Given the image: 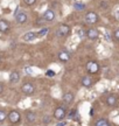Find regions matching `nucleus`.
<instances>
[{
  "label": "nucleus",
  "mask_w": 119,
  "mask_h": 126,
  "mask_svg": "<svg viewBox=\"0 0 119 126\" xmlns=\"http://www.w3.org/2000/svg\"><path fill=\"white\" fill-rule=\"evenodd\" d=\"M23 2L27 6H33V5L36 4V0H23Z\"/></svg>",
  "instance_id": "nucleus-23"
},
{
  "label": "nucleus",
  "mask_w": 119,
  "mask_h": 126,
  "mask_svg": "<svg viewBox=\"0 0 119 126\" xmlns=\"http://www.w3.org/2000/svg\"><path fill=\"white\" fill-rule=\"evenodd\" d=\"M2 91H4V84H2V83H0V94H2Z\"/></svg>",
  "instance_id": "nucleus-28"
},
{
  "label": "nucleus",
  "mask_w": 119,
  "mask_h": 126,
  "mask_svg": "<svg viewBox=\"0 0 119 126\" xmlns=\"http://www.w3.org/2000/svg\"><path fill=\"white\" fill-rule=\"evenodd\" d=\"M6 118H7V114L5 112L4 110H0V123H2L6 120Z\"/></svg>",
  "instance_id": "nucleus-20"
},
{
  "label": "nucleus",
  "mask_w": 119,
  "mask_h": 126,
  "mask_svg": "<svg viewBox=\"0 0 119 126\" xmlns=\"http://www.w3.org/2000/svg\"><path fill=\"white\" fill-rule=\"evenodd\" d=\"M87 70L89 74L93 75V74L98 72V70H99V64L97 62H95V61H90V62L87 63Z\"/></svg>",
  "instance_id": "nucleus-4"
},
{
  "label": "nucleus",
  "mask_w": 119,
  "mask_h": 126,
  "mask_svg": "<svg viewBox=\"0 0 119 126\" xmlns=\"http://www.w3.org/2000/svg\"><path fill=\"white\" fill-rule=\"evenodd\" d=\"M78 34H79V36H83V35H84V33H83V31H79V33H78Z\"/></svg>",
  "instance_id": "nucleus-31"
},
{
  "label": "nucleus",
  "mask_w": 119,
  "mask_h": 126,
  "mask_svg": "<svg viewBox=\"0 0 119 126\" xmlns=\"http://www.w3.org/2000/svg\"><path fill=\"white\" fill-rule=\"evenodd\" d=\"M74 7L76 9H79V11H82V9L85 8V5L81 4V2H76V4H74Z\"/></svg>",
  "instance_id": "nucleus-21"
},
{
  "label": "nucleus",
  "mask_w": 119,
  "mask_h": 126,
  "mask_svg": "<svg viewBox=\"0 0 119 126\" xmlns=\"http://www.w3.org/2000/svg\"><path fill=\"white\" fill-rule=\"evenodd\" d=\"M43 23H45V20H43V19H40V20H37L36 25H43Z\"/></svg>",
  "instance_id": "nucleus-27"
},
{
  "label": "nucleus",
  "mask_w": 119,
  "mask_h": 126,
  "mask_svg": "<svg viewBox=\"0 0 119 126\" xmlns=\"http://www.w3.org/2000/svg\"><path fill=\"white\" fill-rule=\"evenodd\" d=\"M82 85L84 86V88H90V86L92 85V79L91 77L89 76H84L82 78Z\"/></svg>",
  "instance_id": "nucleus-17"
},
{
  "label": "nucleus",
  "mask_w": 119,
  "mask_h": 126,
  "mask_svg": "<svg viewBox=\"0 0 119 126\" xmlns=\"http://www.w3.org/2000/svg\"><path fill=\"white\" fill-rule=\"evenodd\" d=\"M47 76H55V71H53V70H48V71H47Z\"/></svg>",
  "instance_id": "nucleus-25"
},
{
  "label": "nucleus",
  "mask_w": 119,
  "mask_h": 126,
  "mask_svg": "<svg viewBox=\"0 0 119 126\" xmlns=\"http://www.w3.org/2000/svg\"><path fill=\"white\" fill-rule=\"evenodd\" d=\"M37 35L35 32H28V33H26L25 35H23V40L25 41H33L34 39H36Z\"/></svg>",
  "instance_id": "nucleus-15"
},
{
  "label": "nucleus",
  "mask_w": 119,
  "mask_h": 126,
  "mask_svg": "<svg viewBox=\"0 0 119 126\" xmlns=\"http://www.w3.org/2000/svg\"><path fill=\"white\" fill-rule=\"evenodd\" d=\"M98 36H99V33L95 28H90V29L87 31V37L89 40H97Z\"/></svg>",
  "instance_id": "nucleus-7"
},
{
  "label": "nucleus",
  "mask_w": 119,
  "mask_h": 126,
  "mask_svg": "<svg viewBox=\"0 0 119 126\" xmlns=\"http://www.w3.org/2000/svg\"><path fill=\"white\" fill-rule=\"evenodd\" d=\"M42 19H43L45 21H53V20L55 19V12H54L53 9H47L46 12L43 13Z\"/></svg>",
  "instance_id": "nucleus-8"
},
{
  "label": "nucleus",
  "mask_w": 119,
  "mask_h": 126,
  "mask_svg": "<svg viewBox=\"0 0 119 126\" xmlns=\"http://www.w3.org/2000/svg\"><path fill=\"white\" fill-rule=\"evenodd\" d=\"M26 119L28 123H34L36 120V113L33 111H27L26 112Z\"/></svg>",
  "instance_id": "nucleus-14"
},
{
  "label": "nucleus",
  "mask_w": 119,
  "mask_h": 126,
  "mask_svg": "<svg viewBox=\"0 0 119 126\" xmlns=\"http://www.w3.org/2000/svg\"><path fill=\"white\" fill-rule=\"evenodd\" d=\"M7 117H8V120L12 123V124H18V123L20 122V119H21V114H20V112H18V111L12 110V111L7 114Z\"/></svg>",
  "instance_id": "nucleus-3"
},
{
  "label": "nucleus",
  "mask_w": 119,
  "mask_h": 126,
  "mask_svg": "<svg viewBox=\"0 0 119 126\" xmlns=\"http://www.w3.org/2000/svg\"><path fill=\"white\" fill-rule=\"evenodd\" d=\"M19 81H20V72L19 71L11 72V75H9V82H11L12 84H15V83H18Z\"/></svg>",
  "instance_id": "nucleus-10"
},
{
  "label": "nucleus",
  "mask_w": 119,
  "mask_h": 126,
  "mask_svg": "<svg viewBox=\"0 0 119 126\" xmlns=\"http://www.w3.org/2000/svg\"><path fill=\"white\" fill-rule=\"evenodd\" d=\"M9 31V23L8 21H6L4 19L0 20V32L1 33H7Z\"/></svg>",
  "instance_id": "nucleus-11"
},
{
  "label": "nucleus",
  "mask_w": 119,
  "mask_h": 126,
  "mask_svg": "<svg viewBox=\"0 0 119 126\" xmlns=\"http://www.w3.org/2000/svg\"><path fill=\"white\" fill-rule=\"evenodd\" d=\"M21 90L25 94H34V91H35V86L33 85L32 83H29V82H26V83H23L22 86H21Z\"/></svg>",
  "instance_id": "nucleus-5"
},
{
  "label": "nucleus",
  "mask_w": 119,
  "mask_h": 126,
  "mask_svg": "<svg viewBox=\"0 0 119 126\" xmlns=\"http://www.w3.org/2000/svg\"><path fill=\"white\" fill-rule=\"evenodd\" d=\"M63 100L64 103L67 104H70L74 102V94L73 92H65V94H63Z\"/></svg>",
  "instance_id": "nucleus-16"
},
{
  "label": "nucleus",
  "mask_w": 119,
  "mask_h": 126,
  "mask_svg": "<svg viewBox=\"0 0 119 126\" xmlns=\"http://www.w3.org/2000/svg\"><path fill=\"white\" fill-rule=\"evenodd\" d=\"M48 32H49V29H48V28H42L39 33H36V35L40 36V37H43V36H46L47 34H48Z\"/></svg>",
  "instance_id": "nucleus-19"
},
{
  "label": "nucleus",
  "mask_w": 119,
  "mask_h": 126,
  "mask_svg": "<svg viewBox=\"0 0 119 126\" xmlns=\"http://www.w3.org/2000/svg\"><path fill=\"white\" fill-rule=\"evenodd\" d=\"M25 71L27 72V74H33V71H32V68H29V67H27L26 69H25Z\"/></svg>",
  "instance_id": "nucleus-26"
},
{
  "label": "nucleus",
  "mask_w": 119,
  "mask_h": 126,
  "mask_svg": "<svg viewBox=\"0 0 119 126\" xmlns=\"http://www.w3.org/2000/svg\"><path fill=\"white\" fill-rule=\"evenodd\" d=\"M15 20H16V22L20 23V25H22L27 21V14L25 13V12H18V13L15 14Z\"/></svg>",
  "instance_id": "nucleus-9"
},
{
  "label": "nucleus",
  "mask_w": 119,
  "mask_h": 126,
  "mask_svg": "<svg viewBox=\"0 0 119 126\" xmlns=\"http://www.w3.org/2000/svg\"><path fill=\"white\" fill-rule=\"evenodd\" d=\"M74 114H75V111H71V112H70V114H69V118H73Z\"/></svg>",
  "instance_id": "nucleus-30"
},
{
  "label": "nucleus",
  "mask_w": 119,
  "mask_h": 126,
  "mask_svg": "<svg viewBox=\"0 0 119 126\" xmlns=\"http://www.w3.org/2000/svg\"><path fill=\"white\" fill-rule=\"evenodd\" d=\"M57 126H65V123H64V122H60L59 124H57Z\"/></svg>",
  "instance_id": "nucleus-29"
},
{
  "label": "nucleus",
  "mask_w": 119,
  "mask_h": 126,
  "mask_svg": "<svg viewBox=\"0 0 119 126\" xmlns=\"http://www.w3.org/2000/svg\"><path fill=\"white\" fill-rule=\"evenodd\" d=\"M113 40H115V42L119 41V29H115V32H113Z\"/></svg>",
  "instance_id": "nucleus-22"
},
{
  "label": "nucleus",
  "mask_w": 119,
  "mask_h": 126,
  "mask_svg": "<svg viewBox=\"0 0 119 126\" xmlns=\"http://www.w3.org/2000/svg\"><path fill=\"white\" fill-rule=\"evenodd\" d=\"M85 21L90 25H93L98 21V15L95 12H89V13L85 14Z\"/></svg>",
  "instance_id": "nucleus-6"
},
{
  "label": "nucleus",
  "mask_w": 119,
  "mask_h": 126,
  "mask_svg": "<svg viewBox=\"0 0 119 126\" xmlns=\"http://www.w3.org/2000/svg\"><path fill=\"white\" fill-rule=\"evenodd\" d=\"M56 32H57V35L60 37H65V36H68L70 34V27L68 25L63 23V25H60V27L57 28Z\"/></svg>",
  "instance_id": "nucleus-2"
},
{
  "label": "nucleus",
  "mask_w": 119,
  "mask_h": 126,
  "mask_svg": "<svg viewBox=\"0 0 119 126\" xmlns=\"http://www.w3.org/2000/svg\"><path fill=\"white\" fill-rule=\"evenodd\" d=\"M106 104L109 106H115L117 104V96L116 94H109L106 97Z\"/></svg>",
  "instance_id": "nucleus-12"
},
{
  "label": "nucleus",
  "mask_w": 119,
  "mask_h": 126,
  "mask_svg": "<svg viewBox=\"0 0 119 126\" xmlns=\"http://www.w3.org/2000/svg\"><path fill=\"white\" fill-rule=\"evenodd\" d=\"M59 60L61 62H68L69 60H70V54H69L68 51L63 50V51H61L59 54Z\"/></svg>",
  "instance_id": "nucleus-13"
},
{
  "label": "nucleus",
  "mask_w": 119,
  "mask_h": 126,
  "mask_svg": "<svg viewBox=\"0 0 119 126\" xmlns=\"http://www.w3.org/2000/svg\"><path fill=\"white\" fill-rule=\"evenodd\" d=\"M95 126H111V124L106 119H104V118H102V119H99V120H97L96 124H95Z\"/></svg>",
  "instance_id": "nucleus-18"
},
{
  "label": "nucleus",
  "mask_w": 119,
  "mask_h": 126,
  "mask_svg": "<svg viewBox=\"0 0 119 126\" xmlns=\"http://www.w3.org/2000/svg\"><path fill=\"white\" fill-rule=\"evenodd\" d=\"M67 116V111H65V109L63 106H59V108L55 109V111H54V118H55L56 120H59V122H62L64 118Z\"/></svg>",
  "instance_id": "nucleus-1"
},
{
  "label": "nucleus",
  "mask_w": 119,
  "mask_h": 126,
  "mask_svg": "<svg viewBox=\"0 0 119 126\" xmlns=\"http://www.w3.org/2000/svg\"><path fill=\"white\" fill-rule=\"evenodd\" d=\"M43 123H45V125H48L49 123H50V118L46 116V117H43Z\"/></svg>",
  "instance_id": "nucleus-24"
}]
</instances>
